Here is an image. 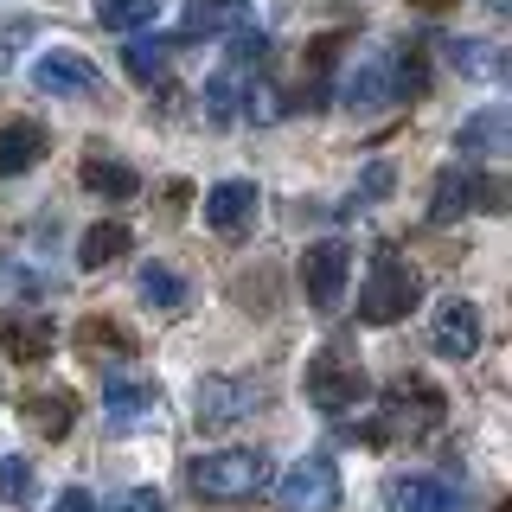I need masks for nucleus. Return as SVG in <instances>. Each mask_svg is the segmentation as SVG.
I'll return each mask as SVG.
<instances>
[{"label":"nucleus","mask_w":512,"mask_h":512,"mask_svg":"<svg viewBox=\"0 0 512 512\" xmlns=\"http://www.w3.org/2000/svg\"><path fill=\"white\" fill-rule=\"evenodd\" d=\"M186 480H192L199 500H256V493L276 480V468H269L263 448H218V455L192 461Z\"/></svg>","instance_id":"nucleus-1"},{"label":"nucleus","mask_w":512,"mask_h":512,"mask_svg":"<svg viewBox=\"0 0 512 512\" xmlns=\"http://www.w3.org/2000/svg\"><path fill=\"white\" fill-rule=\"evenodd\" d=\"M416 301H423V276H416V263H410V256H397V250H378L372 256V276L359 282V320L391 327V320H404Z\"/></svg>","instance_id":"nucleus-2"},{"label":"nucleus","mask_w":512,"mask_h":512,"mask_svg":"<svg viewBox=\"0 0 512 512\" xmlns=\"http://www.w3.org/2000/svg\"><path fill=\"white\" fill-rule=\"evenodd\" d=\"M436 423H442V391H436V384L397 378L391 391H384V410H378V423L365 429V436H372V448H384V442H416V436H429Z\"/></svg>","instance_id":"nucleus-3"},{"label":"nucleus","mask_w":512,"mask_h":512,"mask_svg":"<svg viewBox=\"0 0 512 512\" xmlns=\"http://www.w3.org/2000/svg\"><path fill=\"white\" fill-rule=\"evenodd\" d=\"M500 199H506V186L493 180L487 167H442L436 173V192H429V218L436 224H455L461 212H500Z\"/></svg>","instance_id":"nucleus-4"},{"label":"nucleus","mask_w":512,"mask_h":512,"mask_svg":"<svg viewBox=\"0 0 512 512\" xmlns=\"http://www.w3.org/2000/svg\"><path fill=\"white\" fill-rule=\"evenodd\" d=\"M308 397H314V410H327V416L359 410V404H365V365L352 359L346 346L314 352V365H308Z\"/></svg>","instance_id":"nucleus-5"},{"label":"nucleus","mask_w":512,"mask_h":512,"mask_svg":"<svg viewBox=\"0 0 512 512\" xmlns=\"http://www.w3.org/2000/svg\"><path fill=\"white\" fill-rule=\"evenodd\" d=\"M346 276H352V250L340 244V237H327V244H308V256H301V288H308L314 314H340Z\"/></svg>","instance_id":"nucleus-6"},{"label":"nucleus","mask_w":512,"mask_h":512,"mask_svg":"<svg viewBox=\"0 0 512 512\" xmlns=\"http://www.w3.org/2000/svg\"><path fill=\"white\" fill-rule=\"evenodd\" d=\"M276 500H282V512H333L340 506V468H333L327 455L295 461V468L276 480Z\"/></svg>","instance_id":"nucleus-7"},{"label":"nucleus","mask_w":512,"mask_h":512,"mask_svg":"<svg viewBox=\"0 0 512 512\" xmlns=\"http://www.w3.org/2000/svg\"><path fill=\"white\" fill-rule=\"evenodd\" d=\"M455 154H461V167H487V160L512 154V116L500 103L474 109V116L461 122V135H455Z\"/></svg>","instance_id":"nucleus-8"},{"label":"nucleus","mask_w":512,"mask_h":512,"mask_svg":"<svg viewBox=\"0 0 512 512\" xmlns=\"http://www.w3.org/2000/svg\"><path fill=\"white\" fill-rule=\"evenodd\" d=\"M32 84L45 96H90V90H103V71L84 52H71V45H52V52L32 64Z\"/></svg>","instance_id":"nucleus-9"},{"label":"nucleus","mask_w":512,"mask_h":512,"mask_svg":"<svg viewBox=\"0 0 512 512\" xmlns=\"http://www.w3.org/2000/svg\"><path fill=\"white\" fill-rule=\"evenodd\" d=\"M340 103L352 116H372V109L397 103V84H391V58L384 52H359V64L340 77Z\"/></svg>","instance_id":"nucleus-10"},{"label":"nucleus","mask_w":512,"mask_h":512,"mask_svg":"<svg viewBox=\"0 0 512 512\" xmlns=\"http://www.w3.org/2000/svg\"><path fill=\"white\" fill-rule=\"evenodd\" d=\"M429 340H436L442 359H474L480 352V308L468 295H448L436 308V320H429Z\"/></svg>","instance_id":"nucleus-11"},{"label":"nucleus","mask_w":512,"mask_h":512,"mask_svg":"<svg viewBox=\"0 0 512 512\" xmlns=\"http://www.w3.org/2000/svg\"><path fill=\"white\" fill-rule=\"evenodd\" d=\"M250 32V0H186L180 39H237Z\"/></svg>","instance_id":"nucleus-12"},{"label":"nucleus","mask_w":512,"mask_h":512,"mask_svg":"<svg viewBox=\"0 0 512 512\" xmlns=\"http://www.w3.org/2000/svg\"><path fill=\"white\" fill-rule=\"evenodd\" d=\"M256 186L250 180H218L212 192H205V224H212L218 237H244L250 224H256Z\"/></svg>","instance_id":"nucleus-13"},{"label":"nucleus","mask_w":512,"mask_h":512,"mask_svg":"<svg viewBox=\"0 0 512 512\" xmlns=\"http://www.w3.org/2000/svg\"><path fill=\"white\" fill-rule=\"evenodd\" d=\"M391 512H461V493L436 474H397L391 480Z\"/></svg>","instance_id":"nucleus-14"},{"label":"nucleus","mask_w":512,"mask_h":512,"mask_svg":"<svg viewBox=\"0 0 512 512\" xmlns=\"http://www.w3.org/2000/svg\"><path fill=\"white\" fill-rule=\"evenodd\" d=\"M250 404H256L250 384H237V378H205V384H199V429H231Z\"/></svg>","instance_id":"nucleus-15"},{"label":"nucleus","mask_w":512,"mask_h":512,"mask_svg":"<svg viewBox=\"0 0 512 512\" xmlns=\"http://www.w3.org/2000/svg\"><path fill=\"white\" fill-rule=\"evenodd\" d=\"M0 346H7L20 365L45 359V346H52V320L32 314V308H26V314H7V320H0Z\"/></svg>","instance_id":"nucleus-16"},{"label":"nucleus","mask_w":512,"mask_h":512,"mask_svg":"<svg viewBox=\"0 0 512 512\" xmlns=\"http://www.w3.org/2000/svg\"><path fill=\"white\" fill-rule=\"evenodd\" d=\"M103 410H109V423H116V429L154 423V416H160V391H154V384H109Z\"/></svg>","instance_id":"nucleus-17"},{"label":"nucleus","mask_w":512,"mask_h":512,"mask_svg":"<svg viewBox=\"0 0 512 512\" xmlns=\"http://www.w3.org/2000/svg\"><path fill=\"white\" fill-rule=\"evenodd\" d=\"M237 103H244V71L237 64H224V71L205 77V90H199V109H205V122L224 128V122H237Z\"/></svg>","instance_id":"nucleus-18"},{"label":"nucleus","mask_w":512,"mask_h":512,"mask_svg":"<svg viewBox=\"0 0 512 512\" xmlns=\"http://www.w3.org/2000/svg\"><path fill=\"white\" fill-rule=\"evenodd\" d=\"M45 154V128L39 122H0V173H26Z\"/></svg>","instance_id":"nucleus-19"},{"label":"nucleus","mask_w":512,"mask_h":512,"mask_svg":"<svg viewBox=\"0 0 512 512\" xmlns=\"http://www.w3.org/2000/svg\"><path fill=\"white\" fill-rule=\"evenodd\" d=\"M135 244V237H128V224H90L84 231V244H77V269H103V263H116V256Z\"/></svg>","instance_id":"nucleus-20"},{"label":"nucleus","mask_w":512,"mask_h":512,"mask_svg":"<svg viewBox=\"0 0 512 512\" xmlns=\"http://www.w3.org/2000/svg\"><path fill=\"white\" fill-rule=\"evenodd\" d=\"M84 186H90V192H109V199H135L141 173L122 167V160H109V154H90V160H84Z\"/></svg>","instance_id":"nucleus-21"},{"label":"nucleus","mask_w":512,"mask_h":512,"mask_svg":"<svg viewBox=\"0 0 512 512\" xmlns=\"http://www.w3.org/2000/svg\"><path fill=\"white\" fill-rule=\"evenodd\" d=\"M442 58L455 64L461 77H500V71H506V58L493 52L487 39H448V45H442Z\"/></svg>","instance_id":"nucleus-22"},{"label":"nucleus","mask_w":512,"mask_h":512,"mask_svg":"<svg viewBox=\"0 0 512 512\" xmlns=\"http://www.w3.org/2000/svg\"><path fill=\"white\" fill-rule=\"evenodd\" d=\"M135 288H141V301H148V308H160V314H180V308H186V282L173 276V269H160V263L141 269Z\"/></svg>","instance_id":"nucleus-23"},{"label":"nucleus","mask_w":512,"mask_h":512,"mask_svg":"<svg viewBox=\"0 0 512 512\" xmlns=\"http://www.w3.org/2000/svg\"><path fill=\"white\" fill-rule=\"evenodd\" d=\"M96 20L103 32H141L160 20V0H96Z\"/></svg>","instance_id":"nucleus-24"},{"label":"nucleus","mask_w":512,"mask_h":512,"mask_svg":"<svg viewBox=\"0 0 512 512\" xmlns=\"http://www.w3.org/2000/svg\"><path fill=\"white\" fill-rule=\"evenodd\" d=\"M167 64H173L167 39H135V45H128V77H135V84H160Z\"/></svg>","instance_id":"nucleus-25"},{"label":"nucleus","mask_w":512,"mask_h":512,"mask_svg":"<svg viewBox=\"0 0 512 512\" xmlns=\"http://www.w3.org/2000/svg\"><path fill=\"white\" fill-rule=\"evenodd\" d=\"M26 423L39 429V436H64V429H71V397H64V391L32 397V404H26Z\"/></svg>","instance_id":"nucleus-26"},{"label":"nucleus","mask_w":512,"mask_h":512,"mask_svg":"<svg viewBox=\"0 0 512 512\" xmlns=\"http://www.w3.org/2000/svg\"><path fill=\"white\" fill-rule=\"evenodd\" d=\"M0 500H7V506H26L32 500V461L0 455Z\"/></svg>","instance_id":"nucleus-27"},{"label":"nucleus","mask_w":512,"mask_h":512,"mask_svg":"<svg viewBox=\"0 0 512 512\" xmlns=\"http://www.w3.org/2000/svg\"><path fill=\"white\" fill-rule=\"evenodd\" d=\"M391 160H372V167H365V180H359V192H352V205L346 212H359V205H372V199H384V192H391Z\"/></svg>","instance_id":"nucleus-28"},{"label":"nucleus","mask_w":512,"mask_h":512,"mask_svg":"<svg viewBox=\"0 0 512 512\" xmlns=\"http://www.w3.org/2000/svg\"><path fill=\"white\" fill-rule=\"evenodd\" d=\"M109 512H167V500H160L154 487H128V493H122V500L109 506Z\"/></svg>","instance_id":"nucleus-29"},{"label":"nucleus","mask_w":512,"mask_h":512,"mask_svg":"<svg viewBox=\"0 0 512 512\" xmlns=\"http://www.w3.org/2000/svg\"><path fill=\"white\" fill-rule=\"evenodd\" d=\"M20 45H26V26H7V32H0V77L13 71V52H20Z\"/></svg>","instance_id":"nucleus-30"},{"label":"nucleus","mask_w":512,"mask_h":512,"mask_svg":"<svg viewBox=\"0 0 512 512\" xmlns=\"http://www.w3.org/2000/svg\"><path fill=\"white\" fill-rule=\"evenodd\" d=\"M52 512H96V500H90L84 487H64L58 500H52Z\"/></svg>","instance_id":"nucleus-31"},{"label":"nucleus","mask_w":512,"mask_h":512,"mask_svg":"<svg viewBox=\"0 0 512 512\" xmlns=\"http://www.w3.org/2000/svg\"><path fill=\"white\" fill-rule=\"evenodd\" d=\"M429 7H436V0H429Z\"/></svg>","instance_id":"nucleus-32"}]
</instances>
